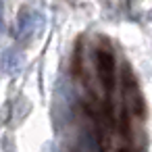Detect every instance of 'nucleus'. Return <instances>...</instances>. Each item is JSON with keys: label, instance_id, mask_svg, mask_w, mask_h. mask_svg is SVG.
I'll return each instance as SVG.
<instances>
[{"label": "nucleus", "instance_id": "3", "mask_svg": "<svg viewBox=\"0 0 152 152\" xmlns=\"http://www.w3.org/2000/svg\"><path fill=\"white\" fill-rule=\"evenodd\" d=\"M73 152H102L100 148V137L92 127H83L73 144Z\"/></svg>", "mask_w": 152, "mask_h": 152}, {"label": "nucleus", "instance_id": "2", "mask_svg": "<svg viewBox=\"0 0 152 152\" xmlns=\"http://www.w3.org/2000/svg\"><path fill=\"white\" fill-rule=\"evenodd\" d=\"M42 25H44V19H42V15L38 11H23L19 15V19H17L15 36H17V40L27 42V40H31L42 29Z\"/></svg>", "mask_w": 152, "mask_h": 152}, {"label": "nucleus", "instance_id": "4", "mask_svg": "<svg viewBox=\"0 0 152 152\" xmlns=\"http://www.w3.org/2000/svg\"><path fill=\"white\" fill-rule=\"evenodd\" d=\"M2 67L7 75H17L23 69V54L17 50H4L2 54Z\"/></svg>", "mask_w": 152, "mask_h": 152}, {"label": "nucleus", "instance_id": "1", "mask_svg": "<svg viewBox=\"0 0 152 152\" xmlns=\"http://www.w3.org/2000/svg\"><path fill=\"white\" fill-rule=\"evenodd\" d=\"M94 61H96V71H98V77H100L102 86L106 90H113L115 79H117V67H115L113 52L106 50V48H98L96 54H94Z\"/></svg>", "mask_w": 152, "mask_h": 152}]
</instances>
